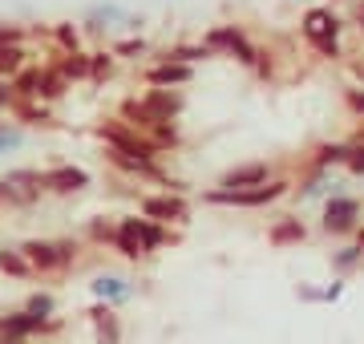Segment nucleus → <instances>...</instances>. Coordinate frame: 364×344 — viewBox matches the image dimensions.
I'll return each instance as SVG.
<instances>
[{
	"label": "nucleus",
	"instance_id": "36",
	"mask_svg": "<svg viewBox=\"0 0 364 344\" xmlns=\"http://www.w3.org/2000/svg\"><path fill=\"white\" fill-rule=\"evenodd\" d=\"M25 146V130L9 122V126H0V154H9V150H21Z\"/></svg>",
	"mask_w": 364,
	"mask_h": 344
},
{
	"label": "nucleus",
	"instance_id": "11",
	"mask_svg": "<svg viewBox=\"0 0 364 344\" xmlns=\"http://www.w3.org/2000/svg\"><path fill=\"white\" fill-rule=\"evenodd\" d=\"M138 106L146 109L150 122H178L186 114V93L182 90H166V85H146L138 93Z\"/></svg>",
	"mask_w": 364,
	"mask_h": 344
},
{
	"label": "nucleus",
	"instance_id": "27",
	"mask_svg": "<svg viewBox=\"0 0 364 344\" xmlns=\"http://www.w3.org/2000/svg\"><path fill=\"white\" fill-rule=\"evenodd\" d=\"M0 272H4L9 279H37V276H33L28 255L21 252V243H16V247H9V243L0 247Z\"/></svg>",
	"mask_w": 364,
	"mask_h": 344
},
{
	"label": "nucleus",
	"instance_id": "31",
	"mask_svg": "<svg viewBox=\"0 0 364 344\" xmlns=\"http://www.w3.org/2000/svg\"><path fill=\"white\" fill-rule=\"evenodd\" d=\"M114 235H117V219H114V215H93L90 223H85V239L97 243V247H109Z\"/></svg>",
	"mask_w": 364,
	"mask_h": 344
},
{
	"label": "nucleus",
	"instance_id": "16",
	"mask_svg": "<svg viewBox=\"0 0 364 344\" xmlns=\"http://www.w3.org/2000/svg\"><path fill=\"white\" fill-rule=\"evenodd\" d=\"M150 61H178V65H207V61H215V49H210L207 41H174V45H162V49H154V57Z\"/></svg>",
	"mask_w": 364,
	"mask_h": 344
},
{
	"label": "nucleus",
	"instance_id": "33",
	"mask_svg": "<svg viewBox=\"0 0 364 344\" xmlns=\"http://www.w3.org/2000/svg\"><path fill=\"white\" fill-rule=\"evenodd\" d=\"M340 102H344V114L356 122H364V85H356V81H348L344 90H340Z\"/></svg>",
	"mask_w": 364,
	"mask_h": 344
},
{
	"label": "nucleus",
	"instance_id": "24",
	"mask_svg": "<svg viewBox=\"0 0 364 344\" xmlns=\"http://www.w3.org/2000/svg\"><path fill=\"white\" fill-rule=\"evenodd\" d=\"M364 267V243H340L336 252H332V276H344L348 279L352 272H360Z\"/></svg>",
	"mask_w": 364,
	"mask_h": 344
},
{
	"label": "nucleus",
	"instance_id": "17",
	"mask_svg": "<svg viewBox=\"0 0 364 344\" xmlns=\"http://www.w3.org/2000/svg\"><path fill=\"white\" fill-rule=\"evenodd\" d=\"M90 291L93 300H102L109 308H126L134 300V284L126 276H117V272H102V276L90 279Z\"/></svg>",
	"mask_w": 364,
	"mask_h": 344
},
{
	"label": "nucleus",
	"instance_id": "14",
	"mask_svg": "<svg viewBox=\"0 0 364 344\" xmlns=\"http://www.w3.org/2000/svg\"><path fill=\"white\" fill-rule=\"evenodd\" d=\"M267 178H275V166L267 158H251V162H239V166H227L215 186H223V190H247V186H259Z\"/></svg>",
	"mask_w": 364,
	"mask_h": 344
},
{
	"label": "nucleus",
	"instance_id": "43",
	"mask_svg": "<svg viewBox=\"0 0 364 344\" xmlns=\"http://www.w3.org/2000/svg\"><path fill=\"white\" fill-rule=\"evenodd\" d=\"M291 4H296V0H291Z\"/></svg>",
	"mask_w": 364,
	"mask_h": 344
},
{
	"label": "nucleus",
	"instance_id": "32",
	"mask_svg": "<svg viewBox=\"0 0 364 344\" xmlns=\"http://www.w3.org/2000/svg\"><path fill=\"white\" fill-rule=\"evenodd\" d=\"M150 138H154V146L162 154H170V150L182 146V126L178 122H154V126H150Z\"/></svg>",
	"mask_w": 364,
	"mask_h": 344
},
{
	"label": "nucleus",
	"instance_id": "15",
	"mask_svg": "<svg viewBox=\"0 0 364 344\" xmlns=\"http://www.w3.org/2000/svg\"><path fill=\"white\" fill-rule=\"evenodd\" d=\"M85 320H90L93 340H97V344H122V340H126V328H122L117 308L102 304V300H93V308L85 312Z\"/></svg>",
	"mask_w": 364,
	"mask_h": 344
},
{
	"label": "nucleus",
	"instance_id": "19",
	"mask_svg": "<svg viewBox=\"0 0 364 344\" xmlns=\"http://www.w3.org/2000/svg\"><path fill=\"white\" fill-rule=\"evenodd\" d=\"M308 239V223L299 219V215H279V219H272V227H267V243L272 247H299Z\"/></svg>",
	"mask_w": 364,
	"mask_h": 344
},
{
	"label": "nucleus",
	"instance_id": "1",
	"mask_svg": "<svg viewBox=\"0 0 364 344\" xmlns=\"http://www.w3.org/2000/svg\"><path fill=\"white\" fill-rule=\"evenodd\" d=\"M174 231L166 223H158L150 215L134 211V215H117V235L109 243V252H117L122 259H130V264H142L150 255H158L166 243H174Z\"/></svg>",
	"mask_w": 364,
	"mask_h": 344
},
{
	"label": "nucleus",
	"instance_id": "25",
	"mask_svg": "<svg viewBox=\"0 0 364 344\" xmlns=\"http://www.w3.org/2000/svg\"><path fill=\"white\" fill-rule=\"evenodd\" d=\"M109 49L117 53V61H134V65H138V61H146V57H154V45H150L142 33H126V37H117Z\"/></svg>",
	"mask_w": 364,
	"mask_h": 344
},
{
	"label": "nucleus",
	"instance_id": "22",
	"mask_svg": "<svg viewBox=\"0 0 364 344\" xmlns=\"http://www.w3.org/2000/svg\"><path fill=\"white\" fill-rule=\"evenodd\" d=\"M13 122L33 126V130H49V126H57V114H53L49 102H16V106H13Z\"/></svg>",
	"mask_w": 364,
	"mask_h": 344
},
{
	"label": "nucleus",
	"instance_id": "28",
	"mask_svg": "<svg viewBox=\"0 0 364 344\" xmlns=\"http://www.w3.org/2000/svg\"><path fill=\"white\" fill-rule=\"evenodd\" d=\"M69 90H73V85H69V81L61 77L57 69H53V61H45V65H41V102L57 106V102H61Z\"/></svg>",
	"mask_w": 364,
	"mask_h": 344
},
{
	"label": "nucleus",
	"instance_id": "13",
	"mask_svg": "<svg viewBox=\"0 0 364 344\" xmlns=\"http://www.w3.org/2000/svg\"><path fill=\"white\" fill-rule=\"evenodd\" d=\"M41 183H45V195H57V199H73L85 186L93 183L85 166H73V162H57V166H45L41 171Z\"/></svg>",
	"mask_w": 364,
	"mask_h": 344
},
{
	"label": "nucleus",
	"instance_id": "39",
	"mask_svg": "<svg viewBox=\"0 0 364 344\" xmlns=\"http://www.w3.org/2000/svg\"><path fill=\"white\" fill-rule=\"evenodd\" d=\"M13 106H16L13 77H0V114H4V118H13Z\"/></svg>",
	"mask_w": 364,
	"mask_h": 344
},
{
	"label": "nucleus",
	"instance_id": "40",
	"mask_svg": "<svg viewBox=\"0 0 364 344\" xmlns=\"http://www.w3.org/2000/svg\"><path fill=\"white\" fill-rule=\"evenodd\" d=\"M348 25L364 33V0H352V4H348Z\"/></svg>",
	"mask_w": 364,
	"mask_h": 344
},
{
	"label": "nucleus",
	"instance_id": "26",
	"mask_svg": "<svg viewBox=\"0 0 364 344\" xmlns=\"http://www.w3.org/2000/svg\"><path fill=\"white\" fill-rule=\"evenodd\" d=\"M117 53L114 49H90V85H105L117 77Z\"/></svg>",
	"mask_w": 364,
	"mask_h": 344
},
{
	"label": "nucleus",
	"instance_id": "38",
	"mask_svg": "<svg viewBox=\"0 0 364 344\" xmlns=\"http://www.w3.org/2000/svg\"><path fill=\"white\" fill-rule=\"evenodd\" d=\"M344 288H348V284H344V276H332L324 288H320V304H336L340 296H344Z\"/></svg>",
	"mask_w": 364,
	"mask_h": 344
},
{
	"label": "nucleus",
	"instance_id": "23",
	"mask_svg": "<svg viewBox=\"0 0 364 344\" xmlns=\"http://www.w3.org/2000/svg\"><path fill=\"white\" fill-rule=\"evenodd\" d=\"M49 41L57 53H77V49H85V33H81V21L73 25V21H57V25H49Z\"/></svg>",
	"mask_w": 364,
	"mask_h": 344
},
{
	"label": "nucleus",
	"instance_id": "7",
	"mask_svg": "<svg viewBox=\"0 0 364 344\" xmlns=\"http://www.w3.org/2000/svg\"><path fill=\"white\" fill-rule=\"evenodd\" d=\"M93 134L102 138L105 150H117V154H134V158H162V150L154 146V138L142 130H134L130 122H122L114 114V118H102L97 126H93Z\"/></svg>",
	"mask_w": 364,
	"mask_h": 344
},
{
	"label": "nucleus",
	"instance_id": "2",
	"mask_svg": "<svg viewBox=\"0 0 364 344\" xmlns=\"http://www.w3.org/2000/svg\"><path fill=\"white\" fill-rule=\"evenodd\" d=\"M344 13H336L332 4H308L304 13H299V41L312 49L316 57H324V61H348V49H344Z\"/></svg>",
	"mask_w": 364,
	"mask_h": 344
},
{
	"label": "nucleus",
	"instance_id": "9",
	"mask_svg": "<svg viewBox=\"0 0 364 344\" xmlns=\"http://www.w3.org/2000/svg\"><path fill=\"white\" fill-rule=\"evenodd\" d=\"M138 211L158 219L166 227H186L191 223V199L174 195V190H154V195H138Z\"/></svg>",
	"mask_w": 364,
	"mask_h": 344
},
{
	"label": "nucleus",
	"instance_id": "5",
	"mask_svg": "<svg viewBox=\"0 0 364 344\" xmlns=\"http://www.w3.org/2000/svg\"><path fill=\"white\" fill-rule=\"evenodd\" d=\"M21 252L33 264V276H65L69 267H77L81 243L77 239H25Z\"/></svg>",
	"mask_w": 364,
	"mask_h": 344
},
{
	"label": "nucleus",
	"instance_id": "42",
	"mask_svg": "<svg viewBox=\"0 0 364 344\" xmlns=\"http://www.w3.org/2000/svg\"><path fill=\"white\" fill-rule=\"evenodd\" d=\"M0 344H28V340H13V336H0Z\"/></svg>",
	"mask_w": 364,
	"mask_h": 344
},
{
	"label": "nucleus",
	"instance_id": "8",
	"mask_svg": "<svg viewBox=\"0 0 364 344\" xmlns=\"http://www.w3.org/2000/svg\"><path fill=\"white\" fill-rule=\"evenodd\" d=\"M356 227H364V199L356 195H328L320 203V231L328 239H348L356 235Z\"/></svg>",
	"mask_w": 364,
	"mask_h": 344
},
{
	"label": "nucleus",
	"instance_id": "29",
	"mask_svg": "<svg viewBox=\"0 0 364 344\" xmlns=\"http://www.w3.org/2000/svg\"><path fill=\"white\" fill-rule=\"evenodd\" d=\"M13 90H16V102H41V65L37 61H28V65L16 73Z\"/></svg>",
	"mask_w": 364,
	"mask_h": 344
},
{
	"label": "nucleus",
	"instance_id": "35",
	"mask_svg": "<svg viewBox=\"0 0 364 344\" xmlns=\"http://www.w3.org/2000/svg\"><path fill=\"white\" fill-rule=\"evenodd\" d=\"M25 308L33 316H57V296H53V291H33L25 300Z\"/></svg>",
	"mask_w": 364,
	"mask_h": 344
},
{
	"label": "nucleus",
	"instance_id": "6",
	"mask_svg": "<svg viewBox=\"0 0 364 344\" xmlns=\"http://www.w3.org/2000/svg\"><path fill=\"white\" fill-rule=\"evenodd\" d=\"M146 16L142 13H130L126 4H117V0H102V4H90L85 16H81V33L85 37H105V33H142Z\"/></svg>",
	"mask_w": 364,
	"mask_h": 344
},
{
	"label": "nucleus",
	"instance_id": "18",
	"mask_svg": "<svg viewBox=\"0 0 364 344\" xmlns=\"http://www.w3.org/2000/svg\"><path fill=\"white\" fill-rule=\"evenodd\" d=\"M146 85H166V90H186L195 81V65H178V61H150L142 69Z\"/></svg>",
	"mask_w": 364,
	"mask_h": 344
},
{
	"label": "nucleus",
	"instance_id": "10",
	"mask_svg": "<svg viewBox=\"0 0 364 344\" xmlns=\"http://www.w3.org/2000/svg\"><path fill=\"white\" fill-rule=\"evenodd\" d=\"M344 190H348L344 178H336L332 171H316V166H308V171L296 174V183H291V199L304 207V203H324L328 195H344Z\"/></svg>",
	"mask_w": 364,
	"mask_h": 344
},
{
	"label": "nucleus",
	"instance_id": "41",
	"mask_svg": "<svg viewBox=\"0 0 364 344\" xmlns=\"http://www.w3.org/2000/svg\"><path fill=\"white\" fill-rule=\"evenodd\" d=\"M296 296L304 300V304H320V288H316V284H299Z\"/></svg>",
	"mask_w": 364,
	"mask_h": 344
},
{
	"label": "nucleus",
	"instance_id": "20",
	"mask_svg": "<svg viewBox=\"0 0 364 344\" xmlns=\"http://www.w3.org/2000/svg\"><path fill=\"white\" fill-rule=\"evenodd\" d=\"M348 150L352 142H316L312 154H308V166H316V171H344L348 166Z\"/></svg>",
	"mask_w": 364,
	"mask_h": 344
},
{
	"label": "nucleus",
	"instance_id": "12",
	"mask_svg": "<svg viewBox=\"0 0 364 344\" xmlns=\"http://www.w3.org/2000/svg\"><path fill=\"white\" fill-rule=\"evenodd\" d=\"M53 332H61V320L33 316L28 308H16V312L0 316V336H13V340H33V336H53Z\"/></svg>",
	"mask_w": 364,
	"mask_h": 344
},
{
	"label": "nucleus",
	"instance_id": "37",
	"mask_svg": "<svg viewBox=\"0 0 364 344\" xmlns=\"http://www.w3.org/2000/svg\"><path fill=\"white\" fill-rule=\"evenodd\" d=\"M348 178H364V142H352L348 150V166H344Z\"/></svg>",
	"mask_w": 364,
	"mask_h": 344
},
{
	"label": "nucleus",
	"instance_id": "30",
	"mask_svg": "<svg viewBox=\"0 0 364 344\" xmlns=\"http://www.w3.org/2000/svg\"><path fill=\"white\" fill-rule=\"evenodd\" d=\"M33 61V45H0V77H16Z\"/></svg>",
	"mask_w": 364,
	"mask_h": 344
},
{
	"label": "nucleus",
	"instance_id": "34",
	"mask_svg": "<svg viewBox=\"0 0 364 344\" xmlns=\"http://www.w3.org/2000/svg\"><path fill=\"white\" fill-rule=\"evenodd\" d=\"M0 45H33V25L0 21Z\"/></svg>",
	"mask_w": 364,
	"mask_h": 344
},
{
	"label": "nucleus",
	"instance_id": "3",
	"mask_svg": "<svg viewBox=\"0 0 364 344\" xmlns=\"http://www.w3.org/2000/svg\"><path fill=\"white\" fill-rule=\"evenodd\" d=\"M291 183L287 174H275L259 186H247V190H223V186H207L198 199L203 207H231V211H263V207H275V203L291 199Z\"/></svg>",
	"mask_w": 364,
	"mask_h": 344
},
{
	"label": "nucleus",
	"instance_id": "21",
	"mask_svg": "<svg viewBox=\"0 0 364 344\" xmlns=\"http://www.w3.org/2000/svg\"><path fill=\"white\" fill-rule=\"evenodd\" d=\"M53 69H57L69 85L90 81V49H77V53H57V49H53Z\"/></svg>",
	"mask_w": 364,
	"mask_h": 344
},
{
	"label": "nucleus",
	"instance_id": "4",
	"mask_svg": "<svg viewBox=\"0 0 364 344\" xmlns=\"http://www.w3.org/2000/svg\"><path fill=\"white\" fill-rule=\"evenodd\" d=\"M203 41L215 49V57H231L235 65H243L247 73H255V65H259V41L251 37L247 25H239V21L210 25Z\"/></svg>",
	"mask_w": 364,
	"mask_h": 344
}]
</instances>
